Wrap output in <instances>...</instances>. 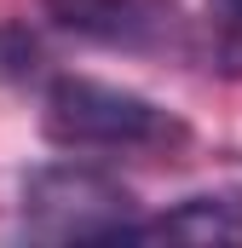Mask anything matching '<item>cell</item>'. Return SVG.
Listing matches in <instances>:
<instances>
[{"label":"cell","instance_id":"277c9868","mask_svg":"<svg viewBox=\"0 0 242 248\" xmlns=\"http://www.w3.org/2000/svg\"><path fill=\"white\" fill-rule=\"evenodd\" d=\"M121 243H242V196H184L162 219H133Z\"/></svg>","mask_w":242,"mask_h":248},{"label":"cell","instance_id":"3957f363","mask_svg":"<svg viewBox=\"0 0 242 248\" xmlns=\"http://www.w3.org/2000/svg\"><path fill=\"white\" fill-rule=\"evenodd\" d=\"M52 23L81 35V41H98V46H156L167 35V12L156 0H46Z\"/></svg>","mask_w":242,"mask_h":248},{"label":"cell","instance_id":"7a4b0ae2","mask_svg":"<svg viewBox=\"0 0 242 248\" xmlns=\"http://www.w3.org/2000/svg\"><path fill=\"white\" fill-rule=\"evenodd\" d=\"M23 219L41 237L121 243L133 225V190L87 162H52L23 179Z\"/></svg>","mask_w":242,"mask_h":248},{"label":"cell","instance_id":"6da1fadb","mask_svg":"<svg viewBox=\"0 0 242 248\" xmlns=\"http://www.w3.org/2000/svg\"><path fill=\"white\" fill-rule=\"evenodd\" d=\"M46 139L63 150H162L179 144L184 127L144 93L63 75L46 93Z\"/></svg>","mask_w":242,"mask_h":248},{"label":"cell","instance_id":"5b68a950","mask_svg":"<svg viewBox=\"0 0 242 248\" xmlns=\"http://www.w3.org/2000/svg\"><path fill=\"white\" fill-rule=\"evenodd\" d=\"M213 23H219V63L242 75V0H208Z\"/></svg>","mask_w":242,"mask_h":248}]
</instances>
